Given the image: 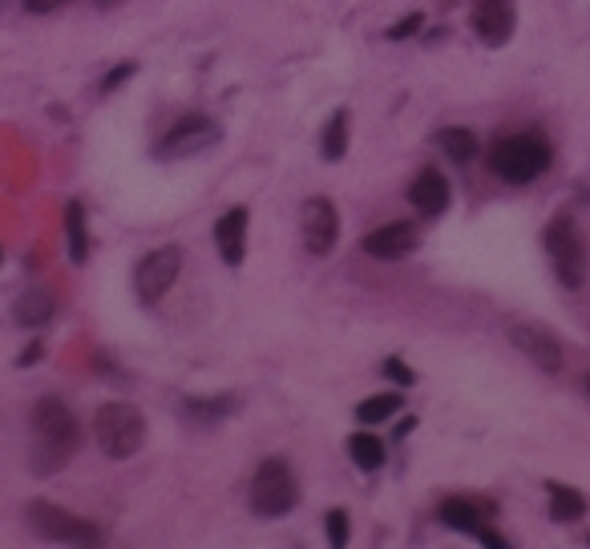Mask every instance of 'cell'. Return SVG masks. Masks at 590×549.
I'll list each match as a JSON object with an SVG mask.
<instances>
[{"mask_svg": "<svg viewBox=\"0 0 590 549\" xmlns=\"http://www.w3.org/2000/svg\"><path fill=\"white\" fill-rule=\"evenodd\" d=\"M41 356H45V348H41V344H29V348L21 352V360H17V364H21V368H29V364H33V360H41Z\"/></svg>", "mask_w": 590, "mask_h": 549, "instance_id": "f1b7e54d", "label": "cell"}, {"mask_svg": "<svg viewBox=\"0 0 590 549\" xmlns=\"http://www.w3.org/2000/svg\"><path fill=\"white\" fill-rule=\"evenodd\" d=\"M93 432H97V445H102L106 457L126 461L146 445V416L130 404H106L93 416Z\"/></svg>", "mask_w": 590, "mask_h": 549, "instance_id": "7a4b0ae2", "label": "cell"}, {"mask_svg": "<svg viewBox=\"0 0 590 549\" xmlns=\"http://www.w3.org/2000/svg\"><path fill=\"white\" fill-rule=\"evenodd\" d=\"M93 5H97V9H114V5H118V0H93Z\"/></svg>", "mask_w": 590, "mask_h": 549, "instance_id": "f546056e", "label": "cell"}, {"mask_svg": "<svg viewBox=\"0 0 590 549\" xmlns=\"http://www.w3.org/2000/svg\"><path fill=\"white\" fill-rule=\"evenodd\" d=\"M546 493H550V513L558 517V521H578L582 513H586V497L578 493V489H570V485H546Z\"/></svg>", "mask_w": 590, "mask_h": 549, "instance_id": "2e32d148", "label": "cell"}, {"mask_svg": "<svg viewBox=\"0 0 590 549\" xmlns=\"http://www.w3.org/2000/svg\"><path fill=\"white\" fill-rule=\"evenodd\" d=\"M219 142V126L211 122V118H182L158 146H154V154L158 158H166V162H178V158H194V154H203V150H211Z\"/></svg>", "mask_w": 590, "mask_h": 549, "instance_id": "52a82bcc", "label": "cell"}, {"mask_svg": "<svg viewBox=\"0 0 590 549\" xmlns=\"http://www.w3.org/2000/svg\"><path fill=\"white\" fill-rule=\"evenodd\" d=\"M489 162H494V170L514 182V186H526L534 182L538 174H546L550 166V146L538 138V134H510L494 146V154H489Z\"/></svg>", "mask_w": 590, "mask_h": 549, "instance_id": "3957f363", "label": "cell"}, {"mask_svg": "<svg viewBox=\"0 0 590 549\" xmlns=\"http://www.w3.org/2000/svg\"><path fill=\"white\" fill-rule=\"evenodd\" d=\"M182 408H186V416H199V420H219V416H227V412L235 408V400H231V396H215V400H186Z\"/></svg>", "mask_w": 590, "mask_h": 549, "instance_id": "603a6c76", "label": "cell"}, {"mask_svg": "<svg viewBox=\"0 0 590 549\" xmlns=\"http://www.w3.org/2000/svg\"><path fill=\"white\" fill-rule=\"evenodd\" d=\"M510 340H514V348H522L542 372H558V368H562V348H558V340L546 332V327H538V323H514V327H510Z\"/></svg>", "mask_w": 590, "mask_h": 549, "instance_id": "8fae6325", "label": "cell"}, {"mask_svg": "<svg viewBox=\"0 0 590 549\" xmlns=\"http://www.w3.org/2000/svg\"><path fill=\"white\" fill-rule=\"evenodd\" d=\"M409 202H413L425 218L445 214V206H449V182H445V174L421 170V174L413 178V186H409Z\"/></svg>", "mask_w": 590, "mask_h": 549, "instance_id": "5bb4252c", "label": "cell"}, {"mask_svg": "<svg viewBox=\"0 0 590 549\" xmlns=\"http://www.w3.org/2000/svg\"><path fill=\"white\" fill-rule=\"evenodd\" d=\"M586 392H590V376H586Z\"/></svg>", "mask_w": 590, "mask_h": 549, "instance_id": "1f68e13d", "label": "cell"}, {"mask_svg": "<svg viewBox=\"0 0 590 549\" xmlns=\"http://www.w3.org/2000/svg\"><path fill=\"white\" fill-rule=\"evenodd\" d=\"M215 243H219L223 263H231V267L243 263V255H247V210L243 206H231L215 223Z\"/></svg>", "mask_w": 590, "mask_h": 549, "instance_id": "7c38bea8", "label": "cell"}, {"mask_svg": "<svg viewBox=\"0 0 590 549\" xmlns=\"http://www.w3.org/2000/svg\"><path fill=\"white\" fill-rule=\"evenodd\" d=\"M126 77H134V65H130V61H126V65H118V69H114V73L102 81V93H114V89H118Z\"/></svg>", "mask_w": 590, "mask_h": 549, "instance_id": "4316f807", "label": "cell"}, {"mask_svg": "<svg viewBox=\"0 0 590 549\" xmlns=\"http://www.w3.org/2000/svg\"><path fill=\"white\" fill-rule=\"evenodd\" d=\"M384 376H388V380H397L401 388H409V384L417 380V376H413V368H409L405 360H384Z\"/></svg>", "mask_w": 590, "mask_h": 549, "instance_id": "d4e9b609", "label": "cell"}, {"mask_svg": "<svg viewBox=\"0 0 590 549\" xmlns=\"http://www.w3.org/2000/svg\"><path fill=\"white\" fill-rule=\"evenodd\" d=\"M324 525H328V537H332V545H348V513H344V509H332Z\"/></svg>", "mask_w": 590, "mask_h": 549, "instance_id": "cb8c5ba5", "label": "cell"}, {"mask_svg": "<svg viewBox=\"0 0 590 549\" xmlns=\"http://www.w3.org/2000/svg\"><path fill=\"white\" fill-rule=\"evenodd\" d=\"M421 25H425V13H409L401 25H392V29H388V37H392V41H405V37H413Z\"/></svg>", "mask_w": 590, "mask_h": 549, "instance_id": "484cf974", "label": "cell"}, {"mask_svg": "<svg viewBox=\"0 0 590 549\" xmlns=\"http://www.w3.org/2000/svg\"><path fill=\"white\" fill-rule=\"evenodd\" d=\"M61 5H65V0H25V13H53Z\"/></svg>", "mask_w": 590, "mask_h": 549, "instance_id": "83f0119b", "label": "cell"}, {"mask_svg": "<svg viewBox=\"0 0 590 549\" xmlns=\"http://www.w3.org/2000/svg\"><path fill=\"white\" fill-rule=\"evenodd\" d=\"M65 251H69L73 263L89 259V231H85V206L81 202L65 206Z\"/></svg>", "mask_w": 590, "mask_h": 549, "instance_id": "9a60e30c", "label": "cell"}, {"mask_svg": "<svg viewBox=\"0 0 590 549\" xmlns=\"http://www.w3.org/2000/svg\"><path fill=\"white\" fill-rule=\"evenodd\" d=\"M295 501H300V485H295L287 461H263L251 477V509L259 517H283L295 509Z\"/></svg>", "mask_w": 590, "mask_h": 549, "instance_id": "277c9868", "label": "cell"}, {"mask_svg": "<svg viewBox=\"0 0 590 549\" xmlns=\"http://www.w3.org/2000/svg\"><path fill=\"white\" fill-rule=\"evenodd\" d=\"M13 315H17L21 327H41L53 315V295L49 291H29V295H21V303H17Z\"/></svg>", "mask_w": 590, "mask_h": 549, "instance_id": "d6986e66", "label": "cell"}, {"mask_svg": "<svg viewBox=\"0 0 590 549\" xmlns=\"http://www.w3.org/2000/svg\"><path fill=\"white\" fill-rule=\"evenodd\" d=\"M340 239V214L328 198H308L304 202V247L312 255H328Z\"/></svg>", "mask_w": 590, "mask_h": 549, "instance_id": "30bf717a", "label": "cell"}, {"mask_svg": "<svg viewBox=\"0 0 590 549\" xmlns=\"http://www.w3.org/2000/svg\"><path fill=\"white\" fill-rule=\"evenodd\" d=\"M348 453H352V461H356L360 469H368V473L384 465V445L376 441L372 432H356L352 441H348Z\"/></svg>", "mask_w": 590, "mask_h": 549, "instance_id": "44dd1931", "label": "cell"}, {"mask_svg": "<svg viewBox=\"0 0 590 549\" xmlns=\"http://www.w3.org/2000/svg\"><path fill=\"white\" fill-rule=\"evenodd\" d=\"M324 162H340L348 154V109H336L332 122L324 126V142H320Z\"/></svg>", "mask_w": 590, "mask_h": 549, "instance_id": "e0dca14e", "label": "cell"}, {"mask_svg": "<svg viewBox=\"0 0 590 549\" xmlns=\"http://www.w3.org/2000/svg\"><path fill=\"white\" fill-rule=\"evenodd\" d=\"M33 432H37V449H33V469L37 473L61 469L77 453V445H81L77 420H73V412L57 396L37 400V408H33Z\"/></svg>", "mask_w": 590, "mask_h": 549, "instance_id": "6da1fadb", "label": "cell"}, {"mask_svg": "<svg viewBox=\"0 0 590 549\" xmlns=\"http://www.w3.org/2000/svg\"><path fill=\"white\" fill-rule=\"evenodd\" d=\"M413 247H417V227L413 223H388V227H380V231H372L364 239V251L372 259H401Z\"/></svg>", "mask_w": 590, "mask_h": 549, "instance_id": "4fadbf2b", "label": "cell"}, {"mask_svg": "<svg viewBox=\"0 0 590 549\" xmlns=\"http://www.w3.org/2000/svg\"><path fill=\"white\" fill-rule=\"evenodd\" d=\"M514 25H518L514 0H473V33L489 49H502L514 37Z\"/></svg>", "mask_w": 590, "mask_h": 549, "instance_id": "9c48e42d", "label": "cell"}, {"mask_svg": "<svg viewBox=\"0 0 590 549\" xmlns=\"http://www.w3.org/2000/svg\"><path fill=\"white\" fill-rule=\"evenodd\" d=\"M437 517H441L449 529H457V533H477V529H481V517H477V509H473L469 501H461V497H449V501H441Z\"/></svg>", "mask_w": 590, "mask_h": 549, "instance_id": "ac0fdd59", "label": "cell"}, {"mask_svg": "<svg viewBox=\"0 0 590 549\" xmlns=\"http://www.w3.org/2000/svg\"><path fill=\"white\" fill-rule=\"evenodd\" d=\"M178 271H182V251L178 247H158L150 251L138 271H134V283H138V299L142 303H158L174 283H178Z\"/></svg>", "mask_w": 590, "mask_h": 549, "instance_id": "ba28073f", "label": "cell"}, {"mask_svg": "<svg viewBox=\"0 0 590 549\" xmlns=\"http://www.w3.org/2000/svg\"><path fill=\"white\" fill-rule=\"evenodd\" d=\"M25 521L37 537H49V541H65V545H97V541H106V533L97 529L93 521L85 517H73L57 505H45V501H33L25 509Z\"/></svg>", "mask_w": 590, "mask_h": 549, "instance_id": "5b68a950", "label": "cell"}, {"mask_svg": "<svg viewBox=\"0 0 590 549\" xmlns=\"http://www.w3.org/2000/svg\"><path fill=\"white\" fill-rule=\"evenodd\" d=\"M5 5H9V0H0V9H5Z\"/></svg>", "mask_w": 590, "mask_h": 549, "instance_id": "4dcf8cb0", "label": "cell"}, {"mask_svg": "<svg viewBox=\"0 0 590 549\" xmlns=\"http://www.w3.org/2000/svg\"><path fill=\"white\" fill-rule=\"evenodd\" d=\"M546 251L554 259V271H558L562 287H578L582 271H586V251H582V235H578L570 214H558L546 227Z\"/></svg>", "mask_w": 590, "mask_h": 549, "instance_id": "8992f818", "label": "cell"}, {"mask_svg": "<svg viewBox=\"0 0 590 549\" xmlns=\"http://www.w3.org/2000/svg\"><path fill=\"white\" fill-rule=\"evenodd\" d=\"M401 396L397 392H388V396H372V400H364L360 408H356V416L364 420V424H380V420H388V416H397L401 412Z\"/></svg>", "mask_w": 590, "mask_h": 549, "instance_id": "7402d4cb", "label": "cell"}, {"mask_svg": "<svg viewBox=\"0 0 590 549\" xmlns=\"http://www.w3.org/2000/svg\"><path fill=\"white\" fill-rule=\"evenodd\" d=\"M437 142H441V150H445L457 166H465V162H473V158H477V138H473L469 130L449 126V130H441V134H437Z\"/></svg>", "mask_w": 590, "mask_h": 549, "instance_id": "ffe728a7", "label": "cell"}]
</instances>
